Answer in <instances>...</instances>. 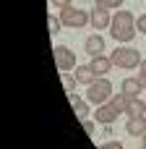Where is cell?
Segmentation results:
<instances>
[{
	"instance_id": "5",
	"label": "cell",
	"mask_w": 146,
	"mask_h": 149,
	"mask_svg": "<svg viewBox=\"0 0 146 149\" xmlns=\"http://www.w3.org/2000/svg\"><path fill=\"white\" fill-rule=\"evenodd\" d=\"M52 58H55V65H57L63 73L76 68V55H73V50H68V47H52Z\"/></svg>"
},
{
	"instance_id": "11",
	"label": "cell",
	"mask_w": 146,
	"mask_h": 149,
	"mask_svg": "<svg viewBox=\"0 0 146 149\" xmlns=\"http://www.w3.org/2000/svg\"><path fill=\"white\" fill-rule=\"evenodd\" d=\"M84 47H86V52H89L91 58H97V55H102V52H104V39H102L99 34H91V37L86 39V45H84Z\"/></svg>"
},
{
	"instance_id": "20",
	"label": "cell",
	"mask_w": 146,
	"mask_h": 149,
	"mask_svg": "<svg viewBox=\"0 0 146 149\" xmlns=\"http://www.w3.org/2000/svg\"><path fill=\"white\" fill-rule=\"evenodd\" d=\"M138 81L144 84V89H146V60H141V65H138Z\"/></svg>"
},
{
	"instance_id": "4",
	"label": "cell",
	"mask_w": 146,
	"mask_h": 149,
	"mask_svg": "<svg viewBox=\"0 0 146 149\" xmlns=\"http://www.w3.org/2000/svg\"><path fill=\"white\" fill-rule=\"evenodd\" d=\"M60 21H63V26H71V29H81V26H86V24H91V16L86 13V10H81V8H76V5H65V8H60Z\"/></svg>"
},
{
	"instance_id": "3",
	"label": "cell",
	"mask_w": 146,
	"mask_h": 149,
	"mask_svg": "<svg viewBox=\"0 0 146 149\" xmlns=\"http://www.w3.org/2000/svg\"><path fill=\"white\" fill-rule=\"evenodd\" d=\"M115 68H138L141 65V52L136 47H115L110 55Z\"/></svg>"
},
{
	"instance_id": "22",
	"label": "cell",
	"mask_w": 146,
	"mask_h": 149,
	"mask_svg": "<svg viewBox=\"0 0 146 149\" xmlns=\"http://www.w3.org/2000/svg\"><path fill=\"white\" fill-rule=\"evenodd\" d=\"M99 149H123V144H120V141H104Z\"/></svg>"
},
{
	"instance_id": "19",
	"label": "cell",
	"mask_w": 146,
	"mask_h": 149,
	"mask_svg": "<svg viewBox=\"0 0 146 149\" xmlns=\"http://www.w3.org/2000/svg\"><path fill=\"white\" fill-rule=\"evenodd\" d=\"M81 128L86 131V136H94V131H97V123H94V120H89V118H84V120H81Z\"/></svg>"
},
{
	"instance_id": "21",
	"label": "cell",
	"mask_w": 146,
	"mask_h": 149,
	"mask_svg": "<svg viewBox=\"0 0 146 149\" xmlns=\"http://www.w3.org/2000/svg\"><path fill=\"white\" fill-rule=\"evenodd\" d=\"M136 26H138V31H141V34H146V13L136 18Z\"/></svg>"
},
{
	"instance_id": "16",
	"label": "cell",
	"mask_w": 146,
	"mask_h": 149,
	"mask_svg": "<svg viewBox=\"0 0 146 149\" xmlns=\"http://www.w3.org/2000/svg\"><path fill=\"white\" fill-rule=\"evenodd\" d=\"M63 86H65V92H73L76 86H78V79H76V73H63Z\"/></svg>"
},
{
	"instance_id": "8",
	"label": "cell",
	"mask_w": 146,
	"mask_h": 149,
	"mask_svg": "<svg viewBox=\"0 0 146 149\" xmlns=\"http://www.w3.org/2000/svg\"><path fill=\"white\" fill-rule=\"evenodd\" d=\"M89 16H91V26H94V29H107V26L112 24L110 10H104V8H94Z\"/></svg>"
},
{
	"instance_id": "15",
	"label": "cell",
	"mask_w": 146,
	"mask_h": 149,
	"mask_svg": "<svg viewBox=\"0 0 146 149\" xmlns=\"http://www.w3.org/2000/svg\"><path fill=\"white\" fill-rule=\"evenodd\" d=\"M110 102L115 105V110H118V113H125V110H128V102H131V97H125V94L120 92V94H112V100H110Z\"/></svg>"
},
{
	"instance_id": "24",
	"label": "cell",
	"mask_w": 146,
	"mask_h": 149,
	"mask_svg": "<svg viewBox=\"0 0 146 149\" xmlns=\"http://www.w3.org/2000/svg\"><path fill=\"white\" fill-rule=\"evenodd\" d=\"M141 149H146V134L141 136Z\"/></svg>"
},
{
	"instance_id": "23",
	"label": "cell",
	"mask_w": 146,
	"mask_h": 149,
	"mask_svg": "<svg viewBox=\"0 0 146 149\" xmlns=\"http://www.w3.org/2000/svg\"><path fill=\"white\" fill-rule=\"evenodd\" d=\"M52 3H55L57 8H65V5H71V0H52Z\"/></svg>"
},
{
	"instance_id": "6",
	"label": "cell",
	"mask_w": 146,
	"mask_h": 149,
	"mask_svg": "<svg viewBox=\"0 0 146 149\" xmlns=\"http://www.w3.org/2000/svg\"><path fill=\"white\" fill-rule=\"evenodd\" d=\"M118 110H115V105L112 102H104L102 107H97V113H94V120L97 123H102V126H112L115 120H118Z\"/></svg>"
},
{
	"instance_id": "12",
	"label": "cell",
	"mask_w": 146,
	"mask_h": 149,
	"mask_svg": "<svg viewBox=\"0 0 146 149\" xmlns=\"http://www.w3.org/2000/svg\"><path fill=\"white\" fill-rule=\"evenodd\" d=\"M120 86H123V94H125V97H131V100H133V97H138V94L144 92V84H141L138 79H125Z\"/></svg>"
},
{
	"instance_id": "13",
	"label": "cell",
	"mask_w": 146,
	"mask_h": 149,
	"mask_svg": "<svg viewBox=\"0 0 146 149\" xmlns=\"http://www.w3.org/2000/svg\"><path fill=\"white\" fill-rule=\"evenodd\" d=\"M68 102H71V107L76 110V115L84 120V118H86V110H89V107H86V100H84V97H78L76 92H68Z\"/></svg>"
},
{
	"instance_id": "17",
	"label": "cell",
	"mask_w": 146,
	"mask_h": 149,
	"mask_svg": "<svg viewBox=\"0 0 146 149\" xmlns=\"http://www.w3.org/2000/svg\"><path fill=\"white\" fill-rule=\"evenodd\" d=\"M123 0H97V8H104V10H120Z\"/></svg>"
},
{
	"instance_id": "1",
	"label": "cell",
	"mask_w": 146,
	"mask_h": 149,
	"mask_svg": "<svg viewBox=\"0 0 146 149\" xmlns=\"http://www.w3.org/2000/svg\"><path fill=\"white\" fill-rule=\"evenodd\" d=\"M136 31H138V26H136V16H133L131 10H125V8L115 10L112 24H110V34H112V39L128 45V42H133Z\"/></svg>"
},
{
	"instance_id": "2",
	"label": "cell",
	"mask_w": 146,
	"mask_h": 149,
	"mask_svg": "<svg viewBox=\"0 0 146 149\" xmlns=\"http://www.w3.org/2000/svg\"><path fill=\"white\" fill-rule=\"evenodd\" d=\"M86 100L94 102V105L110 102L112 100V81H110V76H99L94 84H89L86 86Z\"/></svg>"
},
{
	"instance_id": "14",
	"label": "cell",
	"mask_w": 146,
	"mask_h": 149,
	"mask_svg": "<svg viewBox=\"0 0 146 149\" xmlns=\"http://www.w3.org/2000/svg\"><path fill=\"white\" fill-rule=\"evenodd\" d=\"M128 118H144L146 115V102L141 100V97H133L131 102H128Z\"/></svg>"
},
{
	"instance_id": "10",
	"label": "cell",
	"mask_w": 146,
	"mask_h": 149,
	"mask_svg": "<svg viewBox=\"0 0 146 149\" xmlns=\"http://www.w3.org/2000/svg\"><path fill=\"white\" fill-rule=\"evenodd\" d=\"M125 131H128V136H144L146 134V115L144 118H128Z\"/></svg>"
},
{
	"instance_id": "7",
	"label": "cell",
	"mask_w": 146,
	"mask_h": 149,
	"mask_svg": "<svg viewBox=\"0 0 146 149\" xmlns=\"http://www.w3.org/2000/svg\"><path fill=\"white\" fill-rule=\"evenodd\" d=\"M89 65H91V71L97 73V79H99V76H107V73L115 68V65H112V60H110L107 55H97V58H91V63H89Z\"/></svg>"
},
{
	"instance_id": "9",
	"label": "cell",
	"mask_w": 146,
	"mask_h": 149,
	"mask_svg": "<svg viewBox=\"0 0 146 149\" xmlns=\"http://www.w3.org/2000/svg\"><path fill=\"white\" fill-rule=\"evenodd\" d=\"M73 73H76V79H78V84H84V86H89V84L97 81V73L91 71V65H76Z\"/></svg>"
},
{
	"instance_id": "25",
	"label": "cell",
	"mask_w": 146,
	"mask_h": 149,
	"mask_svg": "<svg viewBox=\"0 0 146 149\" xmlns=\"http://www.w3.org/2000/svg\"><path fill=\"white\" fill-rule=\"evenodd\" d=\"M84 3H86V0H84Z\"/></svg>"
},
{
	"instance_id": "18",
	"label": "cell",
	"mask_w": 146,
	"mask_h": 149,
	"mask_svg": "<svg viewBox=\"0 0 146 149\" xmlns=\"http://www.w3.org/2000/svg\"><path fill=\"white\" fill-rule=\"evenodd\" d=\"M47 21H50V34L55 37V34L60 31V26H63V21H60V16H55V13H50V16H47Z\"/></svg>"
}]
</instances>
